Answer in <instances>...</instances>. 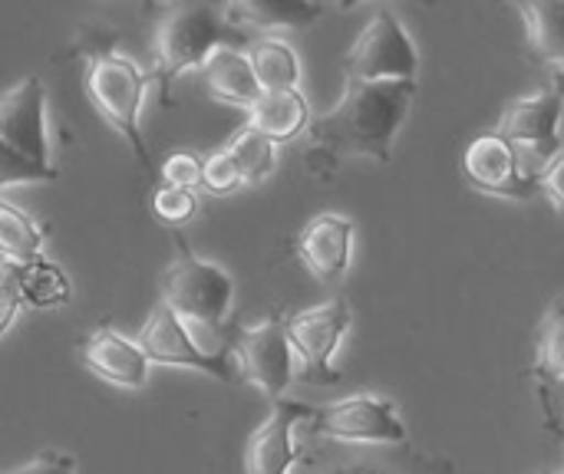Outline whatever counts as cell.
Instances as JSON below:
<instances>
[{"label":"cell","mask_w":564,"mask_h":474,"mask_svg":"<svg viewBox=\"0 0 564 474\" xmlns=\"http://www.w3.org/2000/svg\"><path fill=\"white\" fill-rule=\"evenodd\" d=\"M413 99H416V79H383V82L347 79L340 102L330 112L311 119L307 125L311 165L314 162L334 165L340 155H367L377 162H390L397 132L406 122Z\"/></svg>","instance_id":"cell-1"},{"label":"cell","mask_w":564,"mask_h":474,"mask_svg":"<svg viewBox=\"0 0 564 474\" xmlns=\"http://www.w3.org/2000/svg\"><path fill=\"white\" fill-rule=\"evenodd\" d=\"M86 69H83V86L96 112L126 139L132 148V158L139 168L159 181V168L149 155L145 135H142V102L152 82V73H145L132 56H126L112 40H96L86 46Z\"/></svg>","instance_id":"cell-2"},{"label":"cell","mask_w":564,"mask_h":474,"mask_svg":"<svg viewBox=\"0 0 564 474\" xmlns=\"http://www.w3.org/2000/svg\"><path fill=\"white\" fill-rule=\"evenodd\" d=\"M241 33H235L221 20V7L208 3H175L155 23V73L162 106H172V82L188 73L202 69L205 59L218 46H235Z\"/></svg>","instance_id":"cell-3"},{"label":"cell","mask_w":564,"mask_h":474,"mask_svg":"<svg viewBox=\"0 0 564 474\" xmlns=\"http://www.w3.org/2000/svg\"><path fill=\"white\" fill-rule=\"evenodd\" d=\"M291 474H459L443 455L403 445H347V442H307Z\"/></svg>","instance_id":"cell-4"},{"label":"cell","mask_w":564,"mask_h":474,"mask_svg":"<svg viewBox=\"0 0 564 474\" xmlns=\"http://www.w3.org/2000/svg\"><path fill=\"white\" fill-rule=\"evenodd\" d=\"M159 304H165L178 317H198L225 323L235 300V280L212 261L198 257L185 238H175V261L162 274Z\"/></svg>","instance_id":"cell-5"},{"label":"cell","mask_w":564,"mask_h":474,"mask_svg":"<svg viewBox=\"0 0 564 474\" xmlns=\"http://www.w3.org/2000/svg\"><path fill=\"white\" fill-rule=\"evenodd\" d=\"M307 436L327 439V442H347V445H403L410 442V432L403 419L397 416V406L383 396H350L330 406H311L307 416Z\"/></svg>","instance_id":"cell-6"},{"label":"cell","mask_w":564,"mask_h":474,"mask_svg":"<svg viewBox=\"0 0 564 474\" xmlns=\"http://www.w3.org/2000/svg\"><path fill=\"white\" fill-rule=\"evenodd\" d=\"M344 73L347 79H364V82L416 79L420 56L393 10L380 7L370 16V23L360 30V36L350 43L344 56Z\"/></svg>","instance_id":"cell-7"},{"label":"cell","mask_w":564,"mask_h":474,"mask_svg":"<svg viewBox=\"0 0 564 474\" xmlns=\"http://www.w3.org/2000/svg\"><path fill=\"white\" fill-rule=\"evenodd\" d=\"M284 327L288 343L301 360V379L311 386L340 383V373L334 370V353L350 330V304L344 297H330L327 304L294 313L291 320H284Z\"/></svg>","instance_id":"cell-8"},{"label":"cell","mask_w":564,"mask_h":474,"mask_svg":"<svg viewBox=\"0 0 564 474\" xmlns=\"http://www.w3.org/2000/svg\"><path fill=\"white\" fill-rule=\"evenodd\" d=\"M235 373L254 383L271 403L284 399L294 379V350L288 343V327L281 317H271L258 327H238L231 346Z\"/></svg>","instance_id":"cell-9"},{"label":"cell","mask_w":564,"mask_h":474,"mask_svg":"<svg viewBox=\"0 0 564 474\" xmlns=\"http://www.w3.org/2000/svg\"><path fill=\"white\" fill-rule=\"evenodd\" d=\"M0 142L17 155L53 168L46 145V89L40 76H26L0 96Z\"/></svg>","instance_id":"cell-10"},{"label":"cell","mask_w":564,"mask_h":474,"mask_svg":"<svg viewBox=\"0 0 564 474\" xmlns=\"http://www.w3.org/2000/svg\"><path fill=\"white\" fill-rule=\"evenodd\" d=\"M564 112V99L555 89L535 92V96H522L512 99L496 125V135H502L509 145L516 148H529L532 158H539L542 165L562 152V139H558V119Z\"/></svg>","instance_id":"cell-11"},{"label":"cell","mask_w":564,"mask_h":474,"mask_svg":"<svg viewBox=\"0 0 564 474\" xmlns=\"http://www.w3.org/2000/svg\"><path fill=\"white\" fill-rule=\"evenodd\" d=\"M463 168H466L469 181L479 191H489V195H499V198L525 201V198H532L539 191L535 175L522 172L519 148L509 145L496 132H486V135L469 142V148L463 155Z\"/></svg>","instance_id":"cell-12"},{"label":"cell","mask_w":564,"mask_h":474,"mask_svg":"<svg viewBox=\"0 0 564 474\" xmlns=\"http://www.w3.org/2000/svg\"><path fill=\"white\" fill-rule=\"evenodd\" d=\"M311 406L297 399H274L268 419L251 432L245 445V474H291L301 449L294 445V429L307 422Z\"/></svg>","instance_id":"cell-13"},{"label":"cell","mask_w":564,"mask_h":474,"mask_svg":"<svg viewBox=\"0 0 564 474\" xmlns=\"http://www.w3.org/2000/svg\"><path fill=\"white\" fill-rule=\"evenodd\" d=\"M535 379L539 406H542V426L545 432L564 429V300H555L549 313L542 317L539 340H535V363L529 370Z\"/></svg>","instance_id":"cell-14"},{"label":"cell","mask_w":564,"mask_h":474,"mask_svg":"<svg viewBox=\"0 0 564 474\" xmlns=\"http://www.w3.org/2000/svg\"><path fill=\"white\" fill-rule=\"evenodd\" d=\"M301 264L324 284H337L350 267L354 251V221L334 211H324L304 224L294 244Z\"/></svg>","instance_id":"cell-15"},{"label":"cell","mask_w":564,"mask_h":474,"mask_svg":"<svg viewBox=\"0 0 564 474\" xmlns=\"http://www.w3.org/2000/svg\"><path fill=\"white\" fill-rule=\"evenodd\" d=\"M83 363L106 383L119 386V389H142L149 383V370L152 363L145 360V353L139 350L135 340L122 337L112 327H99L86 337L83 350H79Z\"/></svg>","instance_id":"cell-16"},{"label":"cell","mask_w":564,"mask_h":474,"mask_svg":"<svg viewBox=\"0 0 564 474\" xmlns=\"http://www.w3.org/2000/svg\"><path fill=\"white\" fill-rule=\"evenodd\" d=\"M135 343H139V350L145 353V360L152 366H182V370H198V373L218 379L215 366L205 363L195 353V346H192L178 313H172L165 304L152 307V313L145 317V323H142L139 337H135Z\"/></svg>","instance_id":"cell-17"},{"label":"cell","mask_w":564,"mask_h":474,"mask_svg":"<svg viewBox=\"0 0 564 474\" xmlns=\"http://www.w3.org/2000/svg\"><path fill=\"white\" fill-rule=\"evenodd\" d=\"M205 89L215 102L221 106H238V109H251L261 99V86L254 79V69L248 63V53L238 46H218L205 66Z\"/></svg>","instance_id":"cell-18"},{"label":"cell","mask_w":564,"mask_h":474,"mask_svg":"<svg viewBox=\"0 0 564 474\" xmlns=\"http://www.w3.org/2000/svg\"><path fill=\"white\" fill-rule=\"evenodd\" d=\"M324 13L321 3L307 0H238L221 7V20L235 33L254 30H281V26H307Z\"/></svg>","instance_id":"cell-19"},{"label":"cell","mask_w":564,"mask_h":474,"mask_svg":"<svg viewBox=\"0 0 564 474\" xmlns=\"http://www.w3.org/2000/svg\"><path fill=\"white\" fill-rule=\"evenodd\" d=\"M248 125L258 129L264 139L291 142L311 125V106L301 96V89H284V92H261V99L248 109Z\"/></svg>","instance_id":"cell-20"},{"label":"cell","mask_w":564,"mask_h":474,"mask_svg":"<svg viewBox=\"0 0 564 474\" xmlns=\"http://www.w3.org/2000/svg\"><path fill=\"white\" fill-rule=\"evenodd\" d=\"M516 10L525 20L532 56L552 69L564 66V3L539 0V3H519Z\"/></svg>","instance_id":"cell-21"},{"label":"cell","mask_w":564,"mask_h":474,"mask_svg":"<svg viewBox=\"0 0 564 474\" xmlns=\"http://www.w3.org/2000/svg\"><path fill=\"white\" fill-rule=\"evenodd\" d=\"M248 63L254 69V79L261 86V92H284V89H297L301 79V59L294 53L291 43L274 40V36H261L248 43Z\"/></svg>","instance_id":"cell-22"},{"label":"cell","mask_w":564,"mask_h":474,"mask_svg":"<svg viewBox=\"0 0 564 474\" xmlns=\"http://www.w3.org/2000/svg\"><path fill=\"white\" fill-rule=\"evenodd\" d=\"M46 228L36 224L26 211L0 198V261L26 267L36 257H43Z\"/></svg>","instance_id":"cell-23"},{"label":"cell","mask_w":564,"mask_h":474,"mask_svg":"<svg viewBox=\"0 0 564 474\" xmlns=\"http://www.w3.org/2000/svg\"><path fill=\"white\" fill-rule=\"evenodd\" d=\"M20 290H23V304L33 310H56L66 307L73 297V284L66 271L46 257H36L33 264L20 267Z\"/></svg>","instance_id":"cell-24"},{"label":"cell","mask_w":564,"mask_h":474,"mask_svg":"<svg viewBox=\"0 0 564 474\" xmlns=\"http://www.w3.org/2000/svg\"><path fill=\"white\" fill-rule=\"evenodd\" d=\"M225 155L231 158L241 185H261L274 165H278V145L271 139H264L258 129L245 125L228 145H225Z\"/></svg>","instance_id":"cell-25"},{"label":"cell","mask_w":564,"mask_h":474,"mask_svg":"<svg viewBox=\"0 0 564 474\" xmlns=\"http://www.w3.org/2000/svg\"><path fill=\"white\" fill-rule=\"evenodd\" d=\"M202 165H205V155L192 152V148H178V152H169L159 165V181L169 185V188H185V191H195L202 185Z\"/></svg>","instance_id":"cell-26"},{"label":"cell","mask_w":564,"mask_h":474,"mask_svg":"<svg viewBox=\"0 0 564 474\" xmlns=\"http://www.w3.org/2000/svg\"><path fill=\"white\" fill-rule=\"evenodd\" d=\"M152 214L165 224H188L198 214V198L195 191L185 188H169V185H155L152 191Z\"/></svg>","instance_id":"cell-27"},{"label":"cell","mask_w":564,"mask_h":474,"mask_svg":"<svg viewBox=\"0 0 564 474\" xmlns=\"http://www.w3.org/2000/svg\"><path fill=\"white\" fill-rule=\"evenodd\" d=\"M56 165L46 168V165H36L23 155H17L10 145L0 142V191L10 188V185H23V181H56Z\"/></svg>","instance_id":"cell-28"},{"label":"cell","mask_w":564,"mask_h":474,"mask_svg":"<svg viewBox=\"0 0 564 474\" xmlns=\"http://www.w3.org/2000/svg\"><path fill=\"white\" fill-rule=\"evenodd\" d=\"M202 188L212 191V195H228V191L241 188V178H238L231 158L225 155V148L215 152V155H205V165H202Z\"/></svg>","instance_id":"cell-29"},{"label":"cell","mask_w":564,"mask_h":474,"mask_svg":"<svg viewBox=\"0 0 564 474\" xmlns=\"http://www.w3.org/2000/svg\"><path fill=\"white\" fill-rule=\"evenodd\" d=\"M23 307V290H20V267L0 261V337L13 327L17 313Z\"/></svg>","instance_id":"cell-30"},{"label":"cell","mask_w":564,"mask_h":474,"mask_svg":"<svg viewBox=\"0 0 564 474\" xmlns=\"http://www.w3.org/2000/svg\"><path fill=\"white\" fill-rule=\"evenodd\" d=\"M535 181H539V191L555 205L558 218H564V145L558 155H552L542 165V172L535 175Z\"/></svg>","instance_id":"cell-31"},{"label":"cell","mask_w":564,"mask_h":474,"mask_svg":"<svg viewBox=\"0 0 564 474\" xmlns=\"http://www.w3.org/2000/svg\"><path fill=\"white\" fill-rule=\"evenodd\" d=\"M7 474H76V465H73V459L69 455H63V452H40L30 465H23V469H13V472Z\"/></svg>","instance_id":"cell-32"},{"label":"cell","mask_w":564,"mask_h":474,"mask_svg":"<svg viewBox=\"0 0 564 474\" xmlns=\"http://www.w3.org/2000/svg\"><path fill=\"white\" fill-rule=\"evenodd\" d=\"M552 89H555V92L564 99V66L552 69Z\"/></svg>","instance_id":"cell-33"},{"label":"cell","mask_w":564,"mask_h":474,"mask_svg":"<svg viewBox=\"0 0 564 474\" xmlns=\"http://www.w3.org/2000/svg\"><path fill=\"white\" fill-rule=\"evenodd\" d=\"M555 439H562L564 442V429H558V432H555Z\"/></svg>","instance_id":"cell-34"}]
</instances>
